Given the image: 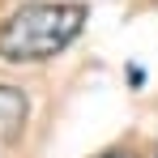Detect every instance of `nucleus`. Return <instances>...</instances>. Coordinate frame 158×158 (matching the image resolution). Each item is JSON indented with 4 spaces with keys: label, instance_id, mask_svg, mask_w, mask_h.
<instances>
[{
    "label": "nucleus",
    "instance_id": "obj_1",
    "mask_svg": "<svg viewBox=\"0 0 158 158\" xmlns=\"http://www.w3.org/2000/svg\"><path fill=\"white\" fill-rule=\"evenodd\" d=\"M85 30V4L77 0H30L0 22L4 64H43L77 43Z\"/></svg>",
    "mask_w": 158,
    "mask_h": 158
},
{
    "label": "nucleus",
    "instance_id": "obj_2",
    "mask_svg": "<svg viewBox=\"0 0 158 158\" xmlns=\"http://www.w3.org/2000/svg\"><path fill=\"white\" fill-rule=\"evenodd\" d=\"M26 115H30V103L17 85H0V145L17 141L22 128H26Z\"/></svg>",
    "mask_w": 158,
    "mask_h": 158
},
{
    "label": "nucleus",
    "instance_id": "obj_3",
    "mask_svg": "<svg viewBox=\"0 0 158 158\" xmlns=\"http://www.w3.org/2000/svg\"><path fill=\"white\" fill-rule=\"evenodd\" d=\"M98 158H137L132 150H107V154H98Z\"/></svg>",
    "mask_w": 158,
    "mask_h": 158
},
{
    "label": "nucleus",
    "instance_id": "obj_4",
    "mask_svg": "<svg viewBox=\"0 0 158 158\" xmlns=\"http://www.w3.org/2000/svg\"><path fill=\"white\" fill-rule=\"evenodd\" d=\"M154 158H158V154H154Z\"/></svg>",
    "mask_w": 158,
    "mask_h": 158
}]
</instances>
